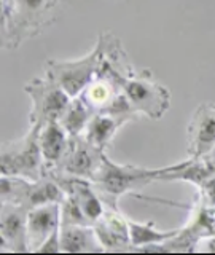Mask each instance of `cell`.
<instances>
[{"instance_id": "4", "label": "cell", "mask_w": 215, "mask_h": 255, "mask_svg": "<svg viewBox=\"0 0 215 255\" xmlns=\"http://www.w3.org/2000/svg\"><path fill=\"white\" fill-rule=\"evenodd\" d=\"M24 93L30 99L29 128L35 129H40L50 122H58L72 99L46 72L30 78L24 85Z\"/></svg>"}, {"instance_id": "3", "label": "cell", "mask_w": 215, "mask_h": 255, "mask_svg": "<svg viewBox=\"0 0 215 255\" xmlns=\"http://www.w3.org/2000/svg\"><path fill=\"white\" fill-rule=\"evenodd\" d=\"M0 166L2 175H14L27 180L45 177L46 169L38 143V129L29 128L22 137L3 142Z\"/></svg>"}, {"instance_id": "2", "label": "cell", "mask_w": 215, "mask_h": 255, "mask_svg": "<svg viewBox=\"0 0 215 255\" xmlns=\"http://www.w3.org/2000/svg\"><path fill=\"white\" fill-rule=\"evenodd\" d=\"M159 174H161V167L151 169V167L135 164H119L104 153L102 166L93 183L104 196V201L116 206L118 198L129 193L131 190L145 187L150 182L158 180Z\"/></svg>"}, {"instance_id": "5", "label": "cell", "mask_w": 215, "mask_h": 255, "mask_svg": "<svg viewBox=\"0 0 215 255\" xmlns=\"http://www.w3.org/2000/svg\"><path fill=\"white\" fill-rule=\"evenodd\" d=\"M123 94L131 107L150 120H161L171 109V90L159 83L150 70L135 72L123 82Z\"/></svg>"}, {"instance_id": "17", "label": "cell", "mask_w": 215, "mask_h": 255, "mask_svg": "<svg viewBox=\"0 0 215 255\" xmlns=\"http://www.w3.org/2000/svg\"><path fill=\"white\" fill-rule=\"evenodd\" d=\"M201 193V204L206 209H215V174H212L209 179L199 187Z\"/></svg>"}, {"instance_id": "11", "label": "cell", "mask_w": 215, "mask_h": 255, "mask_svg": "<svg viewBox=\"0 0 215 255\" xmlns=\"http://www.w3.org/2000/svg\"><path fill=\"white\" fill-rule=\"evenodd\" d=\"M59 228H61V203H50L29 209L27 212L29 252L37 254L40 246Z\"/></svg>"}, {"instance_id": "9", "label": "cell", "mask_w": 215, "mask_h": 255, "mask_svg": "<svg viewBox=\"0 0 215 255\" xmlns=\"http://www.w3.org/2000/svg\"><path fill=\"white\" fill-rule=\"evenodd\" d=\"M27 212L29 209L26 206L2 203V252H29Z\"/></svg>"}, {"instance_id": "1", "label": "cell", "mask_w": 215, "mask_h": 255, "mask_svg": "<svg viewBox=\"0 0 215 255\" xmlns=\"http://www.w3.org/2000/svg\"><path fill=\"white\" fill-rule=\"evenodd\" d=\"M61 0H2V45L16 50L24 40L40 35L54 21Z\"/></svg>"}, {"instance_id": "12", "label": "cell", "mask_w": 215, "mask_h": 255, "mask_svg": "<svg viewBox=\"0 0 215 255\" xmlns=\"http://www.w3.org/2000/svg\"><path fill=\"white\" fill-rule=\"evenodd\" d=\"M38 143L42 150L46 175L59 171L70 145V135L59 122H50L38 129Z\"/></svg>"}, {"instance_id": "10", "label": "cell", "mask_w": 215, "mask_h": 255, "mask_svg": "<svg viewBox=\"0 0 215 255\" xmlns=\"http://www.w3.org/2000/svg\"><path fill=\"white\" fill-rule=\"evenodd\" d=\"M93 227L104 251H127L132 247L129 222H127L126 215L118 211V206L110 204L108 209L106 207V212Z\"/></svg>"}, {"instance_id": "16", "label": "cell", "mask_w": 215, "mask_h": 255, "mask_svg": "<svg viewBox=\"0 0 215 255\" xmlns=\"http://www.w3.org/2000/svg\"><path fill=\"white\" fill-rule=\"evenodd\" d=\"M93 114L94 110L88 106V102L82 96H77V98L70 99L69 106L66 107V110H64V114L61 115L58 122L67 131L70 137H77V135L85 134Z\"/></svg>"}, {"instance_id": "7", "label": "cell", "mask_w": 215, "mask_h": 255, "mask_svg": "<svg viewBox=\"0 0 215 255\" xmlns=\"http://www.w3.org/2000/svg\"><path fill=\"white\" fill-rule=\"evenodd\" d=\"M215 151V104L203 102L191 114L187 126V153L190 158H207Z\"/></svg>"}, {"instance_id": "13", "label": "cell", "mask_w": 215, "mask_h": 255, "mask_svg": "<svg viewBox=\"0 0 215 255\" xmlns=\"http://www.w3.org/2000/svg\"><path fill=\"white\" fill-rule=\"evenodd\" d=\"M127 122H131V120L108 110L94 112L83 135L93 145L106 151L116 132L119 131V128L124 126Z\"/></svg>"}, {"instance_id": "15", "label": "cell", "mask_w": 215, "mask_h": 255, "mask_svg": "<svg viewBox=\"0 0 215 255\" xmlns=\"http://www.w3.org/2000/svg\"><path fill=\"white\" fill-rule=\"evenodd\" d=\"M129 222V236H131V246L135 251H140L142 247L151 246V244H163L169 239L177 236L182 228L174 230H159L153 222H135L127 219Z\"/></svg>"}, {"instance_id": "6", "label": "cell", "mask_w": 215, "mask_h": 255, "mask_svg": "<svg viewBox=\"0 0 215 255\" xmlns=\"http://www.w3.org/2000/svg\"><path fill=\"white\" fill-rule=\"evenodd\" d=\"M101 66V46H96L90 53L75 59H48L45 72L56 80L70 98L80 96L91 83Z\"/></svg>"}, {"instance_id": "14", "label": "cell", "mask_w": 215, "mask_h": 255, "mask_svg": "<svg viewBox=\"0 0 215 255\" xmlns=\"http://www.w3.org/2000/svg\"><path fill=\"white\" fill-rule=\"evenodd\" d=\"M61 252H104L93 225H61Z\"/></svg>"}, {"instance_id": "8", "label": "cell", "mask_w": 215, "mask_h": 255, "mask_svg": "<svg viewBox=\"0 0 215 255\" xmlns=\"http://www.w3.org/2000/svg\"><path fill=\"white\" fill-rule=\"evenodd\" d=\"M104 153L106 151L93 145L83 134L77 135V137H70V145L66 158H64L59 171L54 174H64L93 182L102 166Z\"/></svg>"}]
</instances>
